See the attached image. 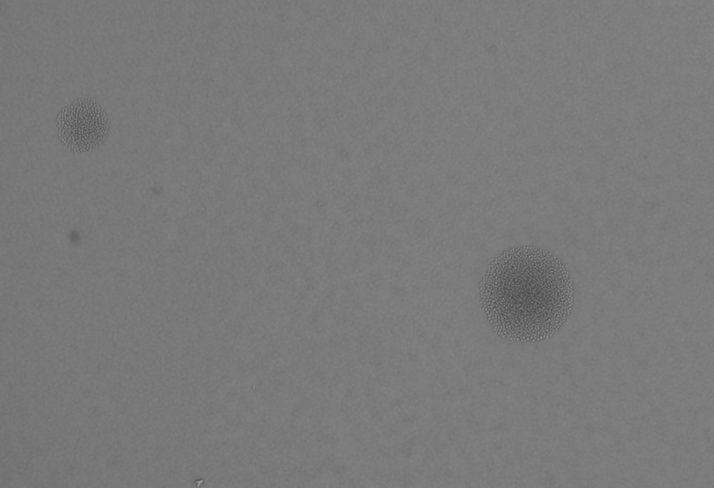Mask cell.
Segmentation results:
<instances>
[{"instance_id":"1","label":"cell","mask_w":714,"mask_h":488,"mask_svg":"<svg viewBox=\"0 0 714 488\" xmlns=\"http://www.w3.org/2000/svg\"><path fill=\"white\" fill-rule=\"evenodd\" d=\"M483 309L494 331L517 342L551 337L565 321L573 286L562 262L547 250L513 247L493 260L480 283Z\"/></svg>"},{"instance_id":"2","label":"cell","mask_w":714,"mask_h":488,"mask_svg":"<svg viewBox=\"0 0 714 488\" xmlns=\"http://www.w3.org/2000/svg\"><path fill=\"white\" fill-rule=\"evenodd\" d=\"M58 124L63 142L77 152L97 148L105 139L108 130L105 112L89 99L77 100L63 109Z\"/></svg>"}]
</instances>
